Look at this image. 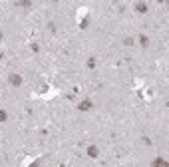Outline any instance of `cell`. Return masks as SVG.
<instances>
[{"label":"cell","mask_w":169,"mask_h":167,"mask_svg":"<svg viewBox=\"0 0 169 167\" xmlns=\"http://www.w3.org/2000/svg\"><path fill=\"white\" fill-rule=\"evenodd\" d=\"M88 18H84V20H80V28H88Z\"/></svg>","instance_id":"obj_10"},{"label":"cell","mask_w":169,"mask_h":167,"mask_svg":"<svg viewBox=\"0 0 169 167\" xmlns=\"http://www.w3.org/2000/svg\"><path fill=\"white\" fill-rule=\"evenodd\" d=\"M0 40H2V32H0Z\"/></svg>","instance_id":"obj_13"},{"label":"cell","mask_w":169,"mask_h":167,"mask_svg":"<svg viewBox=\"0 0 169 167\" xmlns=\"http://www.w3.org/2000/svg\"><path fill=\"white\" fill-rule=\"evenodd\" d=\"M139 44H141V46L145 48V46L149 44V38H147V36H139Z\"/></svg>","instance_id":"obj_7"},{"label":"cell","mask_w":169,"mask_h":167,"mask_svg":"<svg viewBox=\"0 0 169 167\" xmlns=\"http://www.w3.org/2000/svg\"><path fill=\"white\" fill-rule=\"evenodd\" d=\"M151 167H169V165H167V161H165L163 157H155L151 161Z\"/></svg>","instance_id":"obj_3"},{"label":"cell","mask_w":169,"mask_h":167,"mask_svg":"<svg viewBox=\"0 0 169 167\" xmlns=\"http://www.w3.org/2000/svg\"><path fill=\"white\" fill-rule=\"evenodd\" d=\"M123 44H125V46H131V44H133V40H131V38H125V40H123Z\"/></svg>","instance_id":"obj_11"},{"label":"cell","mask_w":169,"mask_h":167,"mask_svg":"<svg viewBox=\"0 0 169 167\" xmlns=\"http://www.w3.org/2000/svg\"><path fill=\"white\" fill-rule=\"evenodd\" d=\"M2 58H4V54H0V60H2Z\"/></svg>","instance_id":"obj_12"},{"label":"cell","mask_w":169,"mask_h":167,"mask_svg":"<svg viewBox=\"0 0 169 167\" xmlns=\"http://www.w3.org/2000/svg\"><path fill=\"white\" fill-rule=\"evenodd\" d=\"M16 6H22V8H30V6H32V2H16Z\"/></svg>","instance_id":"obj_9"},{"label":"cell","mask_w":169,"mask_h":167,"mask_svg":"<svg viewBox=\"0 0 169 167\" xmlns=\"http://www.w3.org/2000/svg\"><path fill=\"white\" fill-rule=\"evenodd\" d=\"M96 64H97L96 56H90V58H88V68H90V70H93V68H96Z\"/></svg>","instance_id":"obj_6"},{"label":"cell","mask_w":169,"mask_h":167,"mask_svg":"<svg viewBox=\"0 0 169 167\" xmlns=\"http://www.w3.org/2000/svg\"><path fill=\"white\" fill-rule=\"evenodd\" d=\"M8 119V113L4 112V109H0V123H2V121H6Z\"/></svg>","instance_id":"obj_8"},{"label":"cell","mask_w":169,"mask_h":167,"mask_svg":"<svg viewBox=\"0 0 169 167\" xmlns=\"http://www.w3.org/2000/svg\"><path fill=\"white\" fill-rule=\"evenodd\" d=\"M135 10L139 14H145L147 12V4H143V2H135Z\"/></svg>","instance_id":"obj_4"},{"label":"cell","mask_w":169,"mask_h":167,"mask_svg":"<svg viewBox=\"0 0 169 167\" xmlns=\"http://www.w3.org/2000/svg\"><path fill=\"white\" fill-rule=\"evenodd\" d=\"M92 108H93L92 100H82L80 104H78V109H80V112H90Z\"/></svg>","instance_id":"obj_2"},{"label":"cell","mask_w":169,"mask_h":167,"mask_svg":"<svg viewBox=\"0 0 169 167\" xmlns=\"http://www.w3.org/2000/svg\"><path fill=\"white\" fill-rule=\"evenodd\" d=\"M8 84H10V86H14V88L22 86V76H18V74H8Z\"/></svg>","instance_id":"obj_1"},{"label":"cell","mask_w":169,"mask_h":167,"mask_svg":"<svg viewBox=\"0 0 169 167\" xmlns=\"http://www.w3.org/2000/svg\"><path fill=\"white\" fill-rule=\"evenodd\" d=\"M97 153H100V151H97V147H96V145H90V147H88V155H90L92 159H96V157H97Z\"/></svg>","instance_id":"obj_5"}]
</instances>
